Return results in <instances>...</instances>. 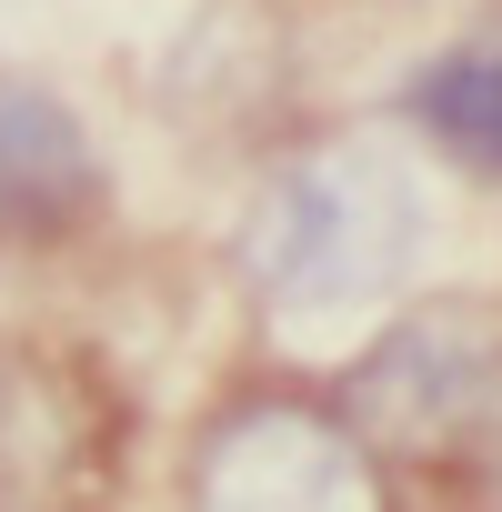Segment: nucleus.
Returning a JSON list of instances; mask_svg holds the SVG:
<instances>
[{
    "label": "nucleus",
    "instance_id": "1",
    "mask_svg": "<svg viewBox=\"0 0 502 512\" xmlns=\"http://www.w3.org/2000/svg\"><path fill=\"white\" fill-rule=\"evenodd\" d=\"M352 422L452 492L502 502V312L432 302L352 372Z\"/></svg>",
    "mask_w": 502,
    "mask_h": 512
},
{
    "label": "nucleus",
    "instance_id": "2",
    "mask_svg": "<svg viewBox=\"0 0 502 512\" xmlns=\"http://www.w3.org/2000/svg\"><path fill=\"white\" fill-rule=\"evenodd\" d=\"M422 241V201L372 151H312L251 211V292L282 312H342L402 282Z\"/></svg>",
    "mask_w": 502,
    "mask_h": 512
},
{
    "label": "nucleus",
    "instance_id": "3",
    "mask_svg": "<svg viewBox=\"0 0 502 512\" xmlns=\"http://www.w3.org/2000/svg\"><path fill=\"white\" fill-rule=\"evenodd\" d=\"M372 432L312 402H241L191 452V512H382Z\"/></svg>",
    "mask_w": 502,
    "mask_h": 512
},
{
    "label": "nucleus",
    "instance_id": "4",
    "mask_svg": "<svg viewBox=\"0 0 502 512\" xmlns=\"http://www.w3.org/2000/svg\"><path fill=\"white\" fill-rule=\"evenodd\" d=\"M111 482V412L91 372L0 352V512H81Z\"/></svg>",
    "mask_w": 502,
    "mask_h": 512
},
{
    "label": "nucleus",
    "instance_id": "5",
    "mask_svg": "<svg viewBox=\"0 0 502 512\" xmlns=\"http://www.w3.org/2000/svg\"><path fill=\"white\" fill-rule=\"evenodd\" d=\"M101 201V161L51 91L0 81V231H71Z\"/></svg>",
    "mask_w": 502,
    "mask_h": 512
},
{
    "label": "nucleus",
    "instance_id": "6",
    "mask_svg": "<svg viewBox=\"0 0 502 512\" xmlns=\"http://www.w3.org/2000/svg\"><path fill=\"white\" fill-rule=\"evenodd\" d=\"M402 101H412V121H422L462 171H502V41L432 51Z\"/></svg>",
    "mask_w": 502,
    "mask_h": 512
}]
</instances>
